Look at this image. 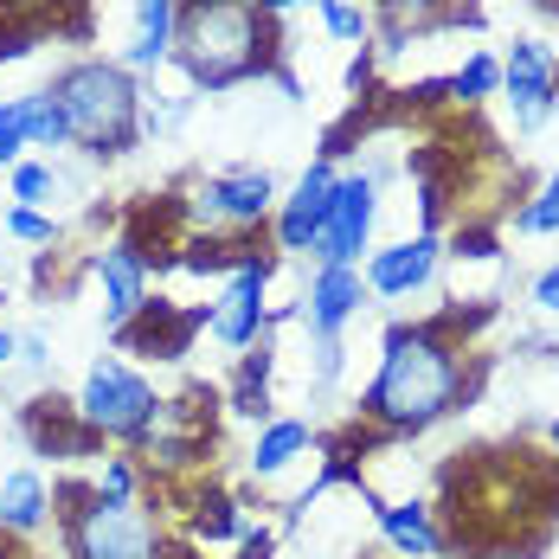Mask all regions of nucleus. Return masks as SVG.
Listing matches in <instances>:
<instances>
[{"mask_svg":"<svg viewBox=\"0 0 559 559\" xmlns=\"http://www.w3.org/2000/svg\"><path fill=\"white\" fill-rule=\"evenodd\" d=\"M456 392H463V347H450L444 329H392L360 412L386 431H425L456 405Z\"/></svg>","mask_w":559,"mask_h":559,"instance_id":"obj_1","label":"nucleus"},{"mask_svg":"<svg viewBox=\"0 0 559 559\" xmlns=\"http://www.w3.org/2000/svg\"><path fill=\"white\" fill-rule=\"evenodd\" d=\"M174 64L193 91H231L271 71V13L251 0H180Z\"/></svg>","mask_w":559,"mask_h":559,"instance_id":"obj_2","label":"nucleus"},{"mask_svg":"<svg viewBox=\"0 0 559 559\" xmlns=\"http://www.w3.org/2000/svg\"><path fill=\"white\" fill-rule=\"evenodd\" d=\"M52 97L64 104L71 148H84L97 162H116V155H129L142 142V91H135L122 58H78L71 71L52 78Z\"/></svg>","mask_w":559,"mask_h":559,"instance_id":"obj_3","label":"nucleus"},{"mask_svg":"<svg viewBox=\"0 0 559 559\" xmlns=\"http://www.w3.org/2000/svg\"><path fill=\"white\" fill-rule=\"evenodd\" d=\"M64 508V554L71 559H162V521L135 502H110L97 489H78Z\"/></svg>","mask_w":559,"mask_h":559,"instance_id":"obj_4","label":"nucleus"},{"mask_svg":"<svg viewBox=\"0 0 559 559\" xmlns=\"http://www.w3.org/2000/svg\"><path fill=\"white\" fill-rule=\"evenodd\" d=\"M78 425L91 438H122V444H148L155 425H162V392L148 386L135 367L122 360H97L78 386Z\"/></svg>","mask_w":559,"mask_h":559,"instance_id":"obj_5","label":"nucleus"},{"mask_svg":"<svg viewBox=\"0 0 559 559\" xmlns=\"http://www.w3.org/2000/svg\"><path fill=\"white\" fill-rule=\"evenodd\" d=\"M187 213H193V225H200V231L238 238V231H251V225H264L271 213H277V180H271L264 168L213 174V180H200V187H193Z\"/></svg>","mask_w":559,"mask_h":559,"instance_id":"obj_6","label":"nucleus"},{"mask_svg":"<svg viewBox=\"0 0 559 559\" xmlns=\"http://www.w3.org/2000/svg\"><path fill=\"white\" fill-rule=\"evenodd\" d=\"M271 258L258 251V258H245L231 283L219 289V302H206V335L219 341V347H258V341L271 335Z\"/></svg>","mask_w":559,"mask_h":559,"instance_id":"obj_7","label":"nucleus"},{"mask_svg":"<svg viewBox=\"0 0 559 559\" xmlns=\"http://www.w3.org/2000/svg\"><path fill=\"white\" fill-rule=\"evenodd\" d=\"M373 206H380V180L373 174H335L329 225L316 238V264H360V251L373 238Z\"/></svg>","mask_w":559,"mask_h":559,"instance_id":"obj_8","label":"nucleus"},{"mask_svg":"<svg viewBox=\"0 0 559 559\" xmlns=\"http://www.w3.org/2000/svg\"><path fill=\"white\" fill-rule=\"evenodd\" d=\"M329 200H335V168H329V155L322 162H309L302 180L289 187V200H277V251H316V238H322V225H329Z\"/></svg>","mask_w":559,"mask_h":559,"instance_id":"obj_9","label":"nucleus"},{"mask_svg":"<svg viewBox=\"0 0 559 559\" xmlns=\"http://www.w3.org/2000/svg\"><path fill=\"white\" fill-rule=\"evenodd\" d=\"M367 309V277L354 271V264H316V277H309V296H302V322H309V335H341L354 316Z\"/></svg>","mask_w":559,"mask_h":559,"instance_id":"obj_10","label":"nucleus"},{"mask_svg":"<svg viewBox=\"0 0 559 559\" xmlns=\"http://www.w3.org/2000/svg\"><path fill=\"white\" fill-rule=\"evenodd\" d=\"M97 283H104V316H110V335H122L142 309H148V258L129 245V238H116L97 251Z\"/></svg>","mask_w":559,"mask_h":559,"instance_id":"obj_11","label":"nucleus"},{"mask_svg":"<svg viewBox=\"0 0 559 559\" xmlns=\"http://www.w3.org/2000/svg\"><path fill=\"white\" fill-rule=\"evenodd\" d=\"M502 91H508V110H514V122H521V129H540V122L554 116V97H559L547 46L521 39V46L508 52V64H502Z\"/></svg>","mask_w":559,"mask_h":559,"instance_id":"obj_12","label":"nucleus"},{"mask_svg":"<svg viewBox=\"0 0 559 559\" xmlns=\"http://www.w3.org/2000/svg\"><path fill=\"white\" fill-rule=\"evenodd\" d=\"M206 329V309H174V302H148L122 335H110L116 347H142L148 360H180L193 335Z\"/></svg>","mask_w":559,"mask_h":559,"instance_id":"obj_13","label":"nucleus"},{"mask_svg":"<svg viewBox=\"0 0 559 559\" xmlns=\"http://www.w3.org/2000/svg\"><path fill=\"white\" fill-rule=\"evenodd\" d=\"M438 251H444V245H438L431 231L373 251V264H367V296H412V289H425L431 271H438Z\"/></svg>","mask_w":559,"mask_h":559,"instance_id":"obj_14","label":"nucleus"},{"mask_svg":"<svg viewBox=\"0 0 559 559\" xmlns=\"http://www.w3.org/2000/svg\"><path fill=\"white\" fill-rule=\"evenodd\" d=\"M174 33H180V0H135V33H129V71H162L174 58Z\"/></svg>","mask_w":559,"mask_h":559,"instance_id":"obj_15","label":"nucleus"},{"mask_svg":"<svg viewBox=\"0 0 559 559\" xmlns=\"http://www.w3.org/2000/svg\"><path fill=\"white\" fill-rule=\"evenodd\" d=\"M367 502L380 514V534H386L405 559H438L444 554V534H438V521H431L425 502H380V496H367Z\"/></svg>","mask_w":559,"mask_h":559,"instance_id":"obj_16","label":"nucleus"},{"mask_svg":"<svg viewBox=\"0 0 559 559\" xmlns=\"http://www.w3.org/2000/svg\"><path fill=\"white\" fill-rule=\"evenodd\" d=\"M46 514H52V489L39 483V469H13L0 483V534L26 540V534L46 527Z\"/></svg>","mask_w":559,"mask_h":559,"instance_id":"obj_17","label":"nucleus"},{"mask_svg":"<svg viewBox=\"0 0 559 559\" xmlns=\"http://www.w3.org/2000/svg\"><path fill=\"white\" fill-rule=\"evenodd\" d=\"M309 425L302 418H271L264 431H258V444H251V476H283L296 456H309Z\"/></svg>","mask_w":559,"mask_h":559,"instance_id":"obj_18","label":"nucleus"},{"mask_svg":"<svg viewBox=\"0 0 559 559\" xmlns=\"http://www.w3.org/2000/svg\"><path fill=\"white\" fill-rule=\"evenodd\" d=\"M231 412H245V418H271V341H258V354L238 360Z\"/></svg>","mask_w":559,"mask_h":559,"instance_id":"obj_19","label":"nucleus"},{"mask_svg":"<svg viewBox=\"0 0 559 559\" xmlns=\"http://www.w3.org/2000/svg\"><path fill=\"white\" fill-rule=\"evenodd\" d=\"M26 142H33V148H64V142H71L64 104H58L52 91H33V97H26Z\"/></svg>","mask_w":559,"mask_h":559,"instance_id":"obj_20","label":"nucleus"},{"mask_svg":"<svg viewBox=\"0 0 559 559\" xmlns=\"http://www.w3.org/2000/svg\"><path fill=\"white\" fill-rule=\"evenodd\" d=\"M450 97H463V104H483V97H496L502 91V58H489V52H476L456 78L444 84Z\"/></svg>","mask_w":559,"mask_h":559,"instance_id":"obj_21","label":"nucleus"},{"mask_svg":"<svg viewBox=\"0 0 559 559\" xmlns=\"http://www.w3.org/2000/svg\"><path fill=\"white\" fill-rule=\"evenodd\" d=\"M322 26H329V39L367 46V33H373V13H367V7H354V0H322Z\"/></svg>","mask_w":559,"mask_h":559,"instance_id":"obj_22","label":"nucleus"},{"mask_svg":"<svg viewBox=\"0 0 559 559\" xmlns=\"http://www.w3.org/2000/svg\"><path fill=\"white\" fill-rule=\"evenodd\" d=\"M514 231H559V174H547V187L514 213Z\"/></svg>","mask_w":559,"mask_h":559,"instance_id":"obj_23","label":"nucleus"},{"mask_svg":"<svg viewBox=\"0 0 559 559\" xmlns=\"http://www.w3.org/2000/svg\"><path fill=\"white\" fill-rule=\"evenodd\" d=\"M26 148H33L26 142V97H7L0 104V168H13Z\"/></svg>","mask_w":559,"mask_h":559,"instance_id":"obj_24","label":"nucleus"},{"mask_svg":"<svg viewBox=\"0 0 559 559\" xmlns=\"http://www.w3.org/2000/svg\"><path fill=\"white\" fill-rule=\"evenodd\" d=\"M193 534L200 540H231V534H245V521H238V508L225 502V496H213V502H200V514H193Z\"/></svg>","mask_w":559,"mask_h":559,"instance_id":"obj_25","label":"nucleus"},{"mask_svg":"<svg viewBox=\"0 0 559 559\" xmlns=\"http://www.w3.org/2000/svg\"><path fill=\"white\" fill-rule=\"evenodd\" d=\"M46 193H58V174L46 162H13V200L20 206H39Z\"/></svg>","mask_w":559,"mask_h":559,"instance_id":"obj_26","label":"nucleus"},{"mask_svg":"<svg viewBox=\"0 0 559 559\" xmlns=\"http://www.w3.org/2000/svg\"><path fill=\"white\" fill-rule=\"evenodd\" d=\"M7 238H20V245H58V225L39 206H13L7 213Z\"/></svg>","mask_w":559,"mask_h":559,"instance_id":"obj_27","label":"nucleus"},{"mask_svg":"<svg viewBox=\"0 0 559 559\" xmlns=\"http://www.w3.org/2000/svg\"><path fill=\"white\" fill-rule=\"evenodd\" d=\"M91 489L110 496V502H129V496H135V463H129V456H104V469H97Z\"/></svg>","mask_w":559,"mask_h":559,"instance_id":"obj_28","label":"nucleus"},{"mask_svg":"<svg viewBox=\"0 0 559 559\" xmlns=\"http://www.w3.org/2000/svg\"><path fill=\"white\" fill-rule=\"evenodd\" d=\"M33 39H39V20H26V26H0V64L26 58L33 52Z\"/></svg>","mask_w":559,"mask_h":559,"instance_id":"obj_29","label":"nucleus"},{"mask_svg":"<svg viewBox=\"0 0 559 559\" xmlns=\"http://www.w3.org/2000/svg\"><path fill=\"white\" fill-rule=\"evenodd\" d=\"M425 7H431V0H380V13H386L392 26H418V20H425Z\"/></svg>","mask_w":559,"mask_h":559,"instance_id":"obj_30","label":"nucleus"},{"mask_svg":"<svg viewBox=\"0 0 559 559\" xmlns=\"http://www.w3.org/2000/svg\"><path fill=\"white\" fill-rule=\"evenodd\" d=\"M534 302H540V309H559V264H554V271H540V283H534Z\"/></svg>","mask_w":559,"mask_h":559,"instance_id":"obj_31","label":"nucleus"},{"mask_svg":"<svg viewBox=\"0 0 559 559\" xmlns=\"http://www.w3.org/2000/svg\"><path fill=\"white\" fill-rule=\"evenodd\" d=\"M20 360H33V367H46V341H39V335H26V341H20Z\"/></svg>","mask_w":559,"mask_h":559,"instance_id":"obj_32","label":"nucleus"},{"mask_svg":"<svg viewBox=\"0 0 559 559\" xmlns=\"http://www.w3.org/2000/svg\"><path fill=\"white\" fill-rule=\"evenodd\" d=\"M258 13H289V7H302V0H251Z\"/></svg>","mask_w":559,"mask_h":559,"instance_id":"obj_33","label":"nucleus"},{"mask_svg":"<svg viewBox=\"0 0 559 559\" xmlns=\"http://www.w3.org/2000/svg\"><path fill=\"white\" fill-rule=\"evenodd\" d=\"M13 354H20V341H13V335H7V329H0V367H7Z\"/></svg>","mask_w":559,"mask_h":559,"instance_id":"obj_34","label":"nucleus"},{"mask_svg":"<svg viewBox=\"0 0 559 559\" xmlns=\"http://www.w3.org/2000/svg\"><path fill=\"white\" fill-rule=\"evenodd\" d=\"M547 438H554V450H559V418H554V431H547Z\"/></svg>","mask_w":559,"mask_h":559,"instance_id":"obj_35","label":"nucleus"}]
</instances>
